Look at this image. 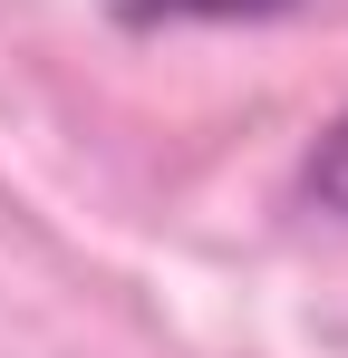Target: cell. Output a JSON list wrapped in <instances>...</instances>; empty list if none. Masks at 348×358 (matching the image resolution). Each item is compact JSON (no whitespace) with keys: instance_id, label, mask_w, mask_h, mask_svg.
<instances>
[{"instance_id":"cell-1","label":"cell","mask_w":348,"mask_h":358,"mask_svg":"<svg viewBox=\"0 0 348 358\" xmlns=\"http://www.w3.org/2000/svg\"><path fill=\"white\" fill-rule=\"evenodd\" d=\"M310 203L348 223V117L329 126V136H319V155H310Z\"/></svg>"}]
</instances>
